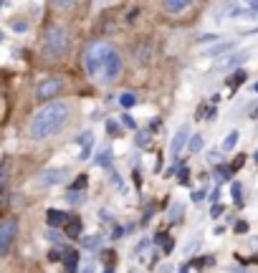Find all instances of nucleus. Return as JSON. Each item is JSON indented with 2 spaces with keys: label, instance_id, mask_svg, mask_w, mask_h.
Returning <instances> with one entry per match:
<instances>
[{
  "label": "nucleus",
  "instance_id": "1",
  "mask_svg": "<svg viewBox=\"0 0 258 273\" xmlns=\"http://www.w3.org/2000/svg\"><path fill=\"white\" fill-rule=\"evenodd\" d=\"M84 66H86V73L99 81V84H114L122 71H124V61H122V53L107 43V41H94L86 53H84Z\"/></svg>",
  "mask_w": 258,
  "mask_h": 273
},
{
  "label": "nucleus",
  "instance_id": "2",
  "mask_svg": "<svg viewBox=\"0 0 258 273\" xmlns=\"http://www.w3.org/2000/svg\"><path fill=\"white\" fill-rule=\"evenodd\" d=\"M66 119H68V104L66 101H51L33 114V119L28 124V134L36 142L48 139V137L59 134L64 129Z\"/></svg>",
  "mask_w": 258,
  "mask_h": 273
},
{
  "label": "nucleus",
  "instance_id": "3",
  "mask_svg": "<svg viewBox=\"0 0 258 273\" xmlns=\"http://www.w3.org/2000/svg\"><path fill=\"white\" fill-rule=\"evenodd\" d=\"M68 46H71V38H68V31L64 25H48L46 33H43V56L48 61H59L68 53Z\"/></svg>",
  "mask_w": 258,
  "mask_h": 273
},
{
  "label": "nucleus",
  "instance_id": "4",
  "mask_svg": "<svg viewBox=\"0 0 258 273\" xmlns=\"http://www.w3.org/2000/svg\"><path fill=\"white\" fill-rule=\"evenodd\" d=\"M15 235H18V223H15V217H5V220L0 223V256H8V253H10V245H13Z\"/></svg>",
  "mask_w": 258,
  "mask_h": 273
},
{
  "label": "nucleus",
  "instance_id": "5",
  "mask_svg": "<svg viewBox=\"0 0 258 273\" xmlns=\"http://www.w3.org/2000/svg\"><path fill=\"white\" fill-rule=\"evenodd\" d=\"M61 89H64V78H59V76H54V78H46L38 89H36V99L38 101H48V99H56L59 94H61ZM51 104V101H48Z\"/></svg>",
  "mask_w": 258,
  "mask_h": 273
},
{
  "label": "nucleus",
  "instance_id": "6",
  "mask_svg": "<svg viewBox=\"0 0 258 273\" xmlns=\"http://www.w3.org/2000/svg\"><path fill=\"white\" fill-rule=\"evenodd\" d=\"M66 175H68V170H66V167L43 170V172L38 175V185H41V187H56V185H61V182L66 180Z\"/></svg>",
  "mask_w": 258,
  "mask_h": 273
},
{
  "label": "nucleus",
  "instance_id": "7",
  "mask_svg": "<svg viewBox=\"0 0 258 273\" xmlns=\"http://www.w3.org/2000/svg\"><path fill=\"white\" fill-rule=\"evenodd\" d=\"M190 139H193V137H190V129L183 124V127L175 132L172 142H170V152H172V157H177V154L183 152V147H185V144H190Z\"/></svg>",
  "mask_w": 258,
  "mask_h": 273
},
{
  "label": "nucleus",
  "instance_id": "8",
  "mask_svg": "<svg viewBox=\"0 0 258 273\" xmlns=\"http://www.w3.org/2000/svg\"><path fill=\"white\" fill-rule=\"evenodd\" d=\"M248 59V51H238V53H230V56H225V61H220L218 64V71H230V68H236V66H241L243 61Z\"/></svg>",
  "mask_w": 258,
  "mask_h": 273
},
{
  "label": "nucleus",
  "instance_id": "9",
  "mask_svg": "<svg viewBox=\"0 0 258 273\" xmlns=\"http://www.w3.org/2000/svg\"><path fill=\"white\" fill-rule=\"evenodd\" d=\"M46 220H48V225H51V230H54V228H61V225L66 228L71 217H68V212H64V210H48V212H46Z\"/></svg>",
  "mask_w": 258,
  "mask_h": 273
},
{
  "label": "nucleus",
  "instance_id": "10",
  "mask_svg": "<svg viewBox=\"0 0 258 273\" xmlns=\"http://www.w3.org/2000/svg\"><path fill=\"white\" fill-rule=\"evenodd\" d=\"M190 0H167V3H162V8L167 10V13H185V10H190Z\"/></svg>",
  "mask_w": 258,
  "mask_h": 273
},
{
  "label": "nucleus",
  "instance_id": "11",
  "mask_svg": "<svg viewBox=\"0 0 258 273\" xmlns=\"http://www.w3.org/2000/svg\"><path fill=\"white\" fill-rule=\"evenodd\" d=\"M76 142H79V147H81V154H79V159H86V157H89V152H91V142H94V134H91V132H84V134L76 137Z\"/></svg>",
  "mask_w": 258,
  "mask_h": 273
},
{
  "label": "nucleus",
  "instance_id": "12",
  "mask_svg": "<svg viewBox=\"0 0 258 273\" xmlns=\"http://www.w3.org/2000/svg\"><path fill=\"white\" fill-rule=\"evenodd\" d=\"M64 263H66V271L68 273L79 271V253H76L73 248H64Z\"/></svg>",
  "mask_w": 258,
  "mask_h": 273
},
{
  "label": "nucleus",
  "instance_id": "13",
  "mask_svg": "<svg viewBox=\"0 0 258 273\" xmlns=\"http://www.w3.org/2000/svg\"><path fill=\"white\" fill-rule=\"evenodd\" d=\"M154 243H157V245H162V251H165V253H172V248H175L172 238H170L167 233H162V230L154 235Z\"/></svg>",
  "mask_w": 258,
  "mask_h": 273
},
{
  "label": "nucleus",
  "instance_id": "14",
  "mask_svg": "<svg viewBox=\"0 0 258 273\" xmlns=\"http://www.w3.org/2000/svg\"><path fill=\"white\" fill-rule=\"evenodd\" d=\"M94 165L96 167H112V149H101V152H96V159H94Z\"/></svg>",
  "mask_w": 258,
  "mask_h": 273
},
{
  "label": "nucleus",
  "instance_id": "15",
  "mask_svg": "<svg viewBox=\"0 0 258 273\" xmlns=\"http://www.w3.org/2000/svg\"><path fill=\"white\" fill-rule=\"evenodd\" d=\"M134 61H137V64H147V61H149V43L134 48Z\"/></svg>",
  "mask_w": 258,
  "mask_h": 273
},
{
  "label": "nucleus",
  "instance_id": "16",
  "mask_svg": "<svg viewBox=\"0 0 258 273\" xmlns=\"http://www.w3.org/2000/svg\"><path fill=\"white\" fill-rule=\"evenodd\" d=\"M81 230H84L81 220H68V225H66V235H68V238H79Z\"/></svg>",
  "mask_w": 258,
  "mask_h": 273
},
{
  "label": "nucleus",
  "instance_id": "17",
  "mask_svg": "<svg viewBox=\"0 0 258 273\" xmlns=\"http://www.w3.org/2000/svg\"><path fill=\"white\" fill-rule=\"evenodd\" d=\"M81 248H86V251H99V248H101V238L89 235V238H84V240H81Z\"/></svg>",
  "mask_w": 258,
  "mask_h": 273
},
{
  "label": "nucleus",
  "instance_id": "18",
  "mask_svg": "<svg viewBox=\"0 0 258 273\" xmlns=\"http://www.w3.org/2000/svg\"><path fill=\"white\" fill-rule=\"evenodd\" d=\"M66 203L84 205V203H86V195H84V193H76V190H68V193H66Z\"/></svg>",
  "mask_w": 258,
  "mask_h": 273
},
{
  "label": "nucleus",
  "instance_id": "19",
  "mask_svg": "<svg viewBox=\"0 0 258 273\" xmlns=\"http://www.w3.org/2000/svg\"><path fill=\"white\" fill-rule=\"evenodd\" d=\"M246 78H248V73H246V71H236V73L228 78V86H230V89H236V86H241Z\"/></svg>",
  "mask_w": 258,
  "mask_h": 273
},
{
  "label": "nucleus",
  "instance_id": "20",
  "mask_svg": "<svg viewBox=\"0 0 258 273\" xmlns=\"http://www.w3.org/2000/svg\"><path fill=\"white\" fill-rule=\"evenodd\" d=\"M215 172H218V180H220V182H228L230 175H233V167H230V165H218Z\"/></svg>",
  "mask_w": 258,
  "mask_h": 273
},
{
  "label": "nucleus",
  "instance_id": "21",
  "mask_svg": "<svg viewBox=\"0 0 258 273\" xmlns=\"http://www.w3.org/2000/svg\"><path fill=\"white\" fill-rule=\"evenodd\" d=\"M236 144H238V132H230V134L225 137V142L220 144V149H223V152H230Z\"/></svg>",
  "mask_w": 258,
  "mask_h": 273
},
{
  "label": "nucleus",
  "instance_id": "22",
  "mask_svg": "<svg viewBox=\"0 0 258 273\" xmlns=\"http://www.w3.org/2000/svg\"><path fill=\"white\" fill-rule=\"evenodd\" d=\"M230 48H233V41H228V43H218L215 48L208 51V56H220V53H228Z\"/></svg>",
  "mask_w": 258,
  "mask_h": 273
},
{
  "label": "nucleus",
  "instance_id": "23",
  "mask_svg": "<svg viewBox=\"0 0 258 273\" xmlns=\"http://www.w3.org/2000/svg\"><path fill=\"white\" fill-rule=\"evenodd\" d=\"M119 104H122L124 109H129V106H134V104H137V96H134V94H129V91H124V94L119 96Z\"/></svg>",
  "mask_w": 258,
  "mask_h": 273
},
{
  "label": "nucleus",
  "instance_id": "24",
  "mask_svg": "<svg viewBox=\"0 0 258 273\" xmlns=\"http://www.w3.org/2000/svg\"><path fill=\"white\" fill-rule=\"evenodd\" d=\"M230 193H233V200H236V205H243V187H241V182H233Z\"/></svg>",
  "mask_w": 258,
  "mask_h": 273
},
{
  "label": "nucleus",
  "instance_id": "25",
  "mask_svg": "<svg viewBox=\"0 0 258 273\" xmlns=\"http://www.w3.org/2000/svg\"><path fill=\"white\" fill-rule=\"evenodd\" d=\"M177 182H180V185H185V187L190 185V170H188L185 165H183V167H180V172H177Z\"/></svg>",
  "mask_w": 258,
  "mask_h": 273
},
{
  "label": "nucleus",
  "instance_id": "26",
  "mask_svg": "<svg viewBox=\"0 0 258 273\" xmlns=\"http://www.w3.org/2000/svg\"><path fill=\"white\" fill-rule=\"evenodd\" d=\"M86 185H89V177H86V175H81V177H76V182L71 185V190H76V193H84V190H86Z\"/></svg>",
  "mask_w": 258,
  "mask_h": 273
},
{
  "label": "nucleus",
  "instance_id": "27",
  "mask_svg": "<svg viewBox=\"0 0 258 273\" xmlns=\"http://www.w3.org/2000/svg\"><path fill=\"white\" fill-rule=\"evenodd\" d=\"M183 215H185V207H183V205H172V210H170V220H172V223H180Z\"/></svg>",
  "mask_w": 258,
  "mask_h": 273
},
{
  "label": "nucleus",
  "instance_id": "28",
  "mask_svg": "<svg viewBox=\"0 0 258 273\" xmlns=\"http://www.w3.org/2000/svg\"><path fill=\"white\" fill-rule=\"evenodd\" d=\"M202 144H205V139H202V134H193V139H190V152H200L202 149Z\"/></svg>",
  "mask_w": 258,
  "mask_h": 273
},
{
  "label": "nucleus",
  "instance_id": "29",
  "mask_svg": "<svg viewBox=\"0 0 258 273\" xmlns=\"http://www.w3.org/2000/svg\"><path fill=\"white\" fill-rule=\"evenodd\" d=\"M137 147H147L149 144V132H137Z\"/></svg>",
  "mask_w": 258,
  "mask_h": 273
},
{
  "label": "nucleus",
  "instance_id": "30",
  "mask_svg": "<svg viewBox=\"0 0 258 273\" xmlns=\"http://www.w3.org/2000/svg\"><path fill=\"white\" fill-rule=\"evenodd\" d=\"M10 28L18 31V33H23V31L28 28V23H25V20H10Z\"/></svg>",
  "mask_w": 258,
  "mask_h": 273
},
{
  "label": "nucleus",
  "instance_id": "31",
  "mask_svg": "<svg viewBox=\"0 0 258 273\" xmlns=\"http://www.w3.org/2000/svg\"><path fill=\"white\" fill-rule=\"evenodd\" d=\"M107 132H109V134H119V132H122V127H119L114 119H109V122H107Z\"/></svg>",
  "mask_w": 258,
  "mask_h": 273
},
{
  "label": "nucleus",
  "instance_id": "32",
  "mask_svg": "<svg viewBox=\"0 0 258 273\" xmlns=\"http://www.w3.org/2000/svg\"><path fill=\"white\" fill-rule=\"evenodd\" d=\"M213 41H218V36H215V33H202V36L197 38V43H213Z\"/></svg>",
  "mask_w": 258,
  "mask_h": 273
},
{
  "label": "nucleus",
  "instance_id": "33",
  "mask_svg": "<svg viewBox=\"0 0 258 273\" xmlns=\"http://www.w3.org/2000/svg\"><path fill=\"white\" fill-rule=\"evenodd\" d=\"M122 124H124V127H129V129H137V122H134V117H129V114H124V117H122Z\"/></svg>",
  "mask_w": 258,
  "mask_h": 273
},
{
  "label": "nucleus",
  "instance_id": "34",
  "mask_svg": "<svg viewBox=\"0 0 258 273\" xmlns=\"http://www.w3.org/2000/svg\"><path fill=\"white\" fill-rule=\"evenodd\" d=\"M205 195H208V193H205V187H202V190H195L193 193V203H202V200H205Z\"/></svg>",
  "mask_w": 258,
  "mask_h": 273
},
{
  "label": "nucleus",
  "instance_id": "35",
  "mask_svg": "<svg viewBox=\"0 0 258 273\" xmlns=\"http://www.w3.org/2000/svg\"><path fill=\"white\" fill-rule=\"evenodd\" d=\"M233 228H236V233H248V223L246 220H238Z\"/></svg>",
  "mask_w": 258,
  "mask_h": 273
},
{
  "label": "nucleus",
  "instance_id": "36",
  "mask_svg": "<svg viewBox=\"0 0 258 273\" xmlns=\"http://www.w3.org/2000/svg\"><path fill=\"white\" fill-rule=\"evenodd\" d=\"M46 238H48L51 243H61V233H56V230H48V233H46Z\"/></svg>",
  "mask_w": 258,
  "mask_h": 273
},
{
  "label": "nucleus",
  "instance_id": "37",
  "mask_svg": "<svg viewBox=\"0 0 258 273\" xmlns=\"http://www.w3.org/2000/svg\"><path fill=\"white\" fill-rule=\"evenodd\" d=\"M243 162H246V157H243V154H238V157H236V162L230 165V167H233V172H236L238 167H243Z\"/></svg>",
  "mask_w": 258,
  "mask_h": 273
},
{
  "label": "nucleus",
  "instance_id": "38",
  "mask_svg": "<svg viewBox=\"0 0 258 273\" xmlns=\"http://www.w3.org/2000/svg\"><path fill=\"white\" fill-rule=\"evenodd\" d=\"M59 258H64V251H51V253H48V261H54V263H56Z\"/></svg>",
  "mask_w": 258,
  "mask_h": 273
},
{
  "label": "nucleus",
  "instance_id": "39",
  "mask_svg": "<svg viewBox=\"0 0 258 273\" xmlns=\"http://www.w3.org/2000/svg\"><path fill=\"white\" fill-rule=\"evenodd\" d=\"M94 271H96L94 261H86V263H84V268H81V273H94Z\"/></svg>",
  "mask_w": 258,
  "mask_h": 273
},
{
  "label": "nucleus",
  "instance_id": "40",
  "mask_svg": "<svg viewBox=\"0 0 258 273\" xmlns=\"http://www.w3.org/2000/svg\"><path fill=\"white\" fill-rule=\"evenodd\" d=\"M210 215H213V217H220V215H223V207L215 203V205H213V210H210Z\"/></svg>",
  "mask_w": 258,
  "mask_h": 273
},
{
  "label": "nucleus",
  "instance_id": "41",
  "mask_svg": "<svg viewBox=\"0 0 258 273\" xmlns=\"http://www.w3.org/2000/svg\"><path fill=\"white\" fill-rule=\"evenodd\" d=\"M149 248V240H142V243H137V253H144Z\"/></svg>",
  "mask_w": 258,
  "mask_h": 273
},
{
  "label": "nucleus",
  "instance_id": "42",
  "mask_svg": "<svg viewBox=\"0 0 258 273\" xmlns=\"http://www.w3.org/2000/svg\"><path fill=\"white\" fill-rule=\"evenodd\" d=\"M248 10H251V13H258V3H248Z\"/></svg>",
  "mask_w": 258,
  "mask_h": 273
},
{
  "label": "nucleus",
  "instance_id": "43",
  "mask_svg": "<svg viewBox=\"0 0 258 273\" xmlns=\"http://www.w3.org/2000/svg\"><path fill=\"white\" fill-rule=\"evenodd\" d=\"M190 266H193V263H183V268H180V273H188V271H190Z\"/></svg>",
  "mask_w": 258,
  "mask_h": 273
},
{
  "label": "nucleus",
  "instance_id": "44",
  "mask_svg": "<svg viewBox=\"0 0 258 273\" xmlns=\"http://www.w3.org/2000/svg\"><path fill=\"white\" fill-rule=\"evenodd\" d=\"M253 159H256V165H258V152H256V154H253Z\"/></svg>",
  "mask_w": 258,
  "mask_h": 273
},
{
  "label": "nucleus",
  "instance_id": "45",
  "mask_svg": "<svg viewBox=\"0 0 258 273\" xmlns=\"http://www.w3.org/2000/svg\"><path fill=\"white\" fill-rule=\"evenodd\" d=\"M253 91H258V84H256V86H253Z\"/></svg>",
  "mask_w": 258,
  "mask_h": 273
},
{
  "label": "nucleus",
  "instance_id": "46",
  "mask_svg": "<svg viewBox=\"0 0 258 273\" xmlns=\"http://www.w3.org/2000/svg\"><path fill=\"white\" fill-rule=\"evenodd\" d=\"M236 273H248V271H236Z\"/></svg>",
  "mask_w": 258,
  "mask_h": 273
}]
</instances>
